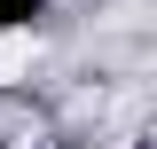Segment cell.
I'll return each mask as SVG.
<instances>
[{
  "mask_svg": "<svg viewBox=\"0 0 157 149\" xmlns=\"http://www.w3.org/2000/svg\"><path fill=\"white\" fill-rule=\"evenodd\" d=\"M32 63H39L32 24H0V86H24V78H32Z\"/></svg>",
  "mask_w": 157,
  "mask_h": 149,
  "instance_id": "obj_1",
  "label": "cell"
}]
</instances>
